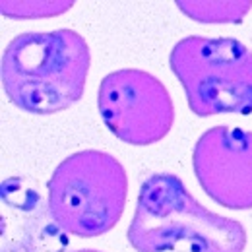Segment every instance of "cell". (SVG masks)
Segmentation results:
<instances>
[{"mask_svg":"<svg viewBox=\"0 0 252 252\" xmlns=\"http://www.w3.org/2000/svg\"><path fill=\"white\" fill-rule=\"evenodd\" d=\"M74 252H101V251H94V249H84V251H74Z\"/></svg>","mask_w":252,"mask_h":252,"instance_id":"cell-10","label":"cell"},{"mask_svg":"<svg viewBox=\"0 0 252 252\" xmlns=\"http://www.w3.org/2000/svg\"><path fill=\"white\" fill-rule=\"evenodd\" d=\"M169 66L196 117L252 113V51L239 39L185 37Z\"/></svg>","mask_w":252,"mask_h":252,"instance_id":"cell-4","label":"cell"},{"mask_svg":"<svg viewBox=\"0 0 252 252\" xmlns=\"http://www.w3.org/2000/svg\"><path fill=\"white\" fill-rule=\"evenodd\" d=\"M128 177L115 156L84 150L64 158L47 183V202L55 221L68 235L95 239L121 221Z\"/></svg>","mask_w":252,"mask_h":252,"instance_id":"cell-3","label":"cell"},{"mask_svg":"<svg viewBox=\"0 0 252 252\" xmlns=\"http://www.w3.org/2000/svg\"><path fill=\"white\" fill-rule=\"evenodd\" d=\"M97 111L109 132L130 146L158 144L175 125V105L167 88L138 68H123L101 80Z\"/></svg>","mask_w":252,"mask_h":252,"instance_id":"cell-5","label":"cell"},{"mask_svg":"<svg viewBox=\"0 0 252 252\" xmlns=\"http://www.w3.org/2000/svg\"><path fill=\"white\" fill-rule=\"evenodd\" d=\"M126 239L136 252H245L241 221L206 210L173 173H154L138 190Z\"/></svg>","mask_w":252,"mask_h":252,"instance_id":"cell-1","label":"cell"},{"mask_svg":"<svg viewBox=\"0 0 252 252\" xmlns=\"http://www.w3.org/2000/svg\"><path fill=\"white\" fill-rule=\"evenodd\" d=\"M72 0L63 2H12L4 0L0 2V12L6 18L24 20V18H49V16H61L66 10L72 8Z\"/></svg>","mask_w":252,"mask_h":252,"instance_id":"cell-9","label":"cell"},{"mask_svg":"<svg viewBox=\"0 0 252 252\" xmlns=\"http://www.w3.org/2000/svg\"><path fill=\"white\" fill-rule=\"evenodd\" d=\"M177 8L198 24H241L251 12V0L233 2H200V0H177Z\"/></svg>","mask_w":252,"mask_h":252,"instance_id":"cell-8","label":"cell"},{"mask_svg":"<svg viewBox=\"0 0 252 252\" xmlns=\"http://www.w3.org/2000/svg\"><path fill=\"white\" fill-rule=\"evenodd\" d=\"M202 190L227 210H252V132L241 126L206 130L192 152Z\"/></svg>","mask_w":252,"mask_h":252,"instance_id":"cell-6","label":"cell"},{"mask_svg":"<svg viewBox=\"0 0 252 252\" xmlns=\"http://www.w3.org/2000/svg\"><path fill=\"white\" fill-rule=\"evenodd\" d=\"M90 66V47L78 32H28L6 45L0 82L6 97L24 113L55 115L84 97Z\"/></svg>","mask_w":252,"mask_h":252,"instance_id":"cell-2","label":"cell"},{"mask_svg":"<svg viewBox=\"0 0 252 252\" xmlns=\"http://www.w3.org/2000/svg\"><path fill=\"white\" fill-rule=\"evenodd\" d=\"M0 229V252H64L68 247V233L28 177L14 175L2 181Z\"/></svg>","mask_w":252,"mask_h":252,"instance_id":"cell-7","label":"cell"}]
</instances>
